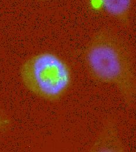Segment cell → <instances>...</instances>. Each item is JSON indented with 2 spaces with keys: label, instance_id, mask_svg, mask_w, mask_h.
Returning a JSON list of instances; mask_svg holds the SVG:
<instances>
[{
  "label": "cell",
  "instance_id": "obj_1",
  "mask_svg": "<svg viewBox=\"0 0 136 152\" xmlns=\"http://www.w3.org/2000/svg\"><path fill=\"white\" fill-rule=\"evenodd\" d=\"M92 78L116 87L126 106L136 99V74L131 50L113 30L99 29L92 37L84 53Z\"/></svg>",
  "mask_w": 136,
  "mask_h": 152
},
{
  "label": "cell",
  "instance_id": "obj_2",
  "mask_svg": "<svg viewBox=\"0 0 136 152\" xmlns=\"http://www.w3.org/2000/svg\"><path fill=\"white\" fill-rule=\"evenodd\" d=\"M21 77L31 92L50 101L60 99L72 81L68 64L50 52L42 53L27 60L22 66Z\"/></svg>",
  "mask_w": 136,
  "mask_h": 152
},
{
  "label": "cell",
  "instance_id": "obj_3",
  "mask_svg": "<svg viewBox=\"0 0 136 152\" xmlns=\"http://www.w3.org/2000/svg\"><path fill=\"white\" fill-rule=\"evenodd\" d=\"M127 149L120 137L116 119L109 116L94 143L90 152H126Z\"/></svg>",
  "mask_w": 136,
  "mask_h": 152
},
{
  "label": "cell",
  "instance_id": "obj_4",
  "mask_svg": "<svg viewBox=\"0 0 136 152\" xmlns=\"http://www.w3.org/2000/svg\"><path fill=\"white\" fill-rule=\"evenodd\" d=\"M133 0H101L104 11L121 25H130L131 10Z\"/></svg>",
  "mask_w": 136,
  "mask_h": 152
},
{
  "label": "cell",
  "instance_id": "obj_5",
  "mask_svg": "<svg viewBox=\"0 0 136 152\" xmlns=\"http://www.w3.org/2000/svg\"><path fill=\"white\" fill-rule=\"evenodd\" d=\"M11 125V121L0 109V134L6 131Z\"/></svg>",
  "mask_w": 136,
  "mask_h": 152
}]
</instances>
